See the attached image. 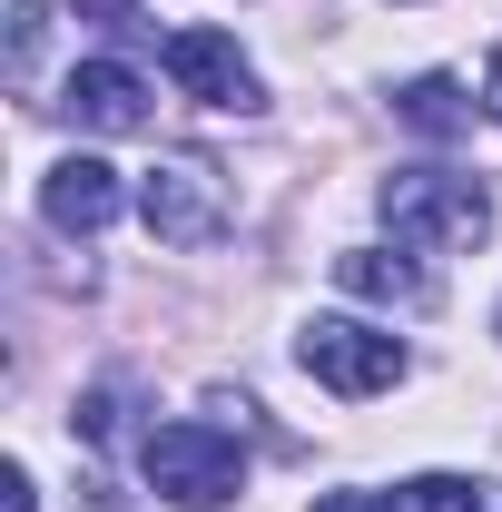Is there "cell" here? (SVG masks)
Instances as JSON below:
<instances>
[{
    "label": "cell",
    "mask_w": 502,
    "mask_h": 512,
    "mask_svg": "<svg viewBox=\"0 0 502 512\" xmlns=\"http://www.w3.org/2000/svg\"><path fill=\"white\" fill-rule=\"evenodd\" d=\"M315 512H384V503H375V493H325Z\"/></svg>",
    "instance_id": "cell-14"
},
{
    "label": "cell",
    "mask_w": 502,
    "mask_h": 512,
    "mask_svg": "<svg viewBox=\"0 0 502 512\" xmlns=\"http://www.w3.org/2000/svg\"><path fill=\"white\" fill-rule=\"evenodd\" d=\"M138 217L158 247H207V237H227V178L207 158H158L138 188Z\"/></svg>",
    "instance_id": "cell-3"
},
{
    "label": "cell",
    "mask_w": 502,
    "mask_h": 512,
    "mask_svg": "<svg viewBox=\"0 0 502 512\" xmlns=\"http://www.w3.org/2000/svg\"><path fill=\"white\" fill-rule=\"evenodd\" d=\"M60 109L79 128H99V138H128V128H148V79L128 60H79L60 89Z\"/></svg>",
    "instance_id": "cell-6"
},
{
    "label": "cell",
    "mask_w": 502,
    "mask_h": 512,
    "mask_svg": "<svg viewBox=\"0 0 502 512\" xmlns=\"http://www.w3.org/2000/svg\"><path fill=\"white\" fill-rule=\"evenodd\" d=\"M394 109H404V119L424 128V138H463V128H473V99H463L453 79H414V89H404Z\"/></svg>",
    "instance_id": "cell-10"
},
{
    "label": "cell",
    "mask_w": 502,
    "mask_h": 512,
    "mask_svg": "<svg viewBox=\"0 0 502 512\" xmlns=\"http://www.w3.org/2000/svg\"><path fill=\"white\" fill-rule=\"evenodd\" d=\"M335 276H345L355 296H375V306H424V296H434L424 266H404V256H384V247H345V256H335Z\"/></svg>",
    "instance_id": "cell-8"
},
{
    "label": "cell",
    "mask_w": 502,
    "mask_h": 512,
    "mask_svg": "<svg viewBox=\"0 0 502 512\" xmlns=\"http://www.w3.org/2000/svg\"><path fill=\"white\" fill-rule=\"evenodd\" d=\"M483 109L502 119V50H493V69H483Z\"/></svg>",
    "instance_id": "cell-15"
},
{
    "label": "cell",
    "mask_w": 502,
    "mask_h": 512,
    "mask_svg": "<svg viewBox=\"0 0 502 512\" xmlns=\"http://www.w3.org/2000/svg\"><path fill=\"white\" fill-rule=\"evenodd\" d=\"M0 512H30V473H20V463L0 473Z\"/></svg>",
    "instance_id": "cell-13"
},
{
    "label": "cell",
    "mask_w": 502,
    "mask_h": 512,
    "mask_svg": "<svg viewBox=\"0 0 502 512\" xmlns=\"http://www.w3.org/2000/svg\"><path fill=\"white\" fill-rule=\"evenodd\" d=\"M79 20H99V30H138L148 10H138V0H79Z\"/></svg>",
    "instance_id": "cell-12"
},
{
    "label": "cell",
    "mask_w": 502,
    "mask_h": 512,
    "mask_svg": "<svg viewBox=\"0 0 502 512\" xmlns=\"http://www.w3.org/2000/svg\"><path fill=\"white\" fill-rule=\"evenodd\" d=\"M168 79H178L188 99H207V109H256V99H266L227 30H178V40H168Z\"/></svg>",
    "instance_id": "cell-5"
},
{
    "label": "cell",
    "mask_w": 502,
    "mask_h": 512,
    "mask_svg": "<svg viewBox=\"0 0 502 512\" xmlns=\"http://www.w3.org/2000/svg\"><path fill=\"white\" fill-rule=\"evenodd\" d=\"M296 355H306V375L325 394H384V384L404 375V345L384 325H355V316H315L296 335Z\"/></svg>",
    "instance_id": "cell-4"
},
{
    "label": "cell",
    "mask_w": 502,
    "mask_h": 512,
    "mask_svg": "<svg viewBox=\"0 0 502 512\" xmlns=\"http://www.w3.org/2000/svg\"><path fill=\"white\" fill-rule=\"evenodd\" d=\"M384 227L424 256H453V247L493 237V197H483V178H453V168H394L384 178Z\"/></svg>",
    "instance_id": "cell-1"
},
{
    "label": "cell",
    "mask_w": 502,
    "mask_h": 512,
    "mask_svg": "<svg viewBox=\"0 0 502 512\" xmlns=\"http://www.w3.org/2000/svg\"><path fill=\"white\" fill-rule=\"evenodd\" d=\"M384 512H493L483 483H463V473H414V483H394Z\"/></svg>",
    "instance_id": "cell-9"
},
{
    "label": "cell",
    "mask_w": 502,
    "mask_h": 512,
    "mask_svg": "<svg viewBox=\"0 0 502 512\" xmlns=\"http://www.w3.org/2000/svg\"><path fill=\"white\" fill-rule=\"evenodd\" d=\"M40 30H50L40 0H20V10H10V79H20V89H30V69H40Z\"/></svg>",
    "instance_id": "cell-11"
},
{
    "label": "cell",
    "mask_w": 502,
    "mask_h": 512,
    "mask_svg": "<svg viewBox=\"0 0 502 512\" xmlns=\"http://www.w3.org/2000/svg\"><path fill=\"white\" fill-rule=\"evenodd\" d=\"M138 473L168 493V503H237V483H247V453H237V434H217V424H158L148 444H138Z\"/></svg>",
    "instance_id": "cell-2"
},
{
    "label": "cell",
    "mask_w": 502,
    "mask_h": 512,
    "mask_svg": "<svg viewBox=\"0 0 502 512\" xmlns=\"http://www.w3.org/2000/svg\"><path fill=\"white\" fill-rule=\"evenodd\" d=\"M40 217H50L60 237H99V227L119 217V168H99V158H60V168L40 178Z\"/></svg>",
    "instance_id": "cell-7"
}]
</instances>
